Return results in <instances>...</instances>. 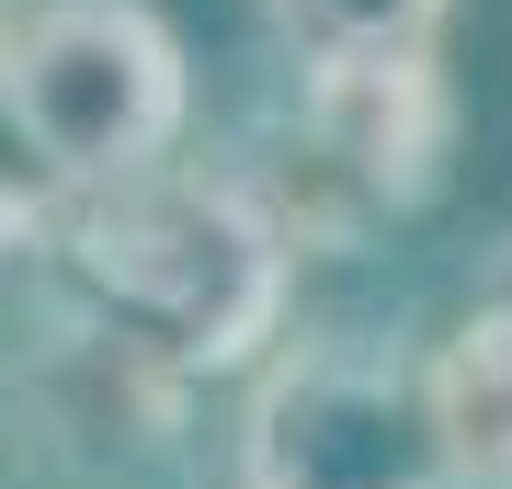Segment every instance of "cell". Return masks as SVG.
Instances as JSON below:
<instances>
[{
  "label": "cell",
  "instance_id": "7a4b0ae2",
  "mask_svg": "<svg viewBox=\"0 0 512 489\" xmlns=\"http://www.w3.org/2000/svg\"><path fill=\"white\" fill-rule=\"evenodd\" d=\"M0 114L46 194L171 171L194 137V57L160 0H12L0 35Z\"/></svg>",
  "mask_w": 512,
  "mask_h": 489
},
{
  "label": "cell",
  "instance_id": "5b68a950",
  "mask_svg": "<svg viewBox=\"0 0 512 489\" xmlns=\"http://www.w3.org/2000/svg\"><path fill=\"white\" fill-rule=\"evenodd\" d=\"M433 399H444V444H456L467 489H512V308H478L433 342Z\"/></svg>",
  "mask_w": 512,
  "mask_h": 489
},
{
  "label": "cell",
  "instance_id": "52a82bcc",
  "mask_svg": "<svg viewBox=\"0 0 512 489\" xmlns=\"http://www.w3.org/2000/svg\"><path fill=\"white\" fill-rule=\"evenodd\" d=\"M478 296H490V308H512V251L490 262V285H478Z\"/></svg>",
  "mask_w": 512,
  "mask_h": 489
},
{
  "label": "cell",
  "instance_id": "6da1fadb",
  "mask_svg": "<svg viewBox=\"0 0 512 489\" xmlns=\"http://www.w3.org/2000/svg\"><path fill=\"white\" fill-rule=\"evenodd\" d=\"M12 251L35 262L46 319L126 342L160 376H262L285 353V296H296V228L251 171H137L103 194H12Z\"/></svg>",
  "mask_w": 512,
  "mask_h": 489
},
{
  "label": "cell",
  "instance_id": "3957f363",
  "mask_svg": "<svg viewBox=\"0 0 512 489\" xmlns=\"http://www.w3.org/2000/svg\"><path fill=\"white\" fill-rule=\"evenodd\" d=\"M251 182L285 205L296 251H353L365 228H399L456 182V80L433 46L410 57H296L274 160Z\"/></svg>",
  "mask_w": 512,
  "mask_h": 489
},
{
  "label": "cell",
  "instance_id": "277c9868",
  "mask_svg": "<svg viewBox=\"0 0 512 489\" xmlns=\"http://www.w3.org/2000/svg\"><path fill=\"white\" fill-rule=\"evenodd\" d=\"M239 489H467L444 444L433 353L399 330H308L251 376L228 433Z\"/></svg>",
  "mask_w": 512,
  "mask_h": 489
},
{
  "label": "cell",
  "instance_id": "8992f818",
  "mask_svg": "<svg viewBox=\"0 0 512 489\" xmlns=\"http://www.w3.org/2000/svg\"><path fill=\"white\" fill-rule=\"evenodd\" d=\"M456 0H262V23L296 57H410L444 35Z\"/></svg>",
  "mask_w": 512,
  "mask_h": 489
}]
</instances>
